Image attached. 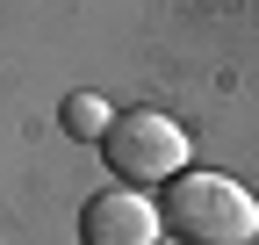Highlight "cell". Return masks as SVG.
<instances>
[{
	"mask_svg": "<svg viewBox=\"0 0 259 245\" xmlns=\"http://www.w3.org/2000/svg\"><path fill=\"white\" fill-rule=\"evenodd\" d=\"M158 224H166V238H180V245H252L259 202L231 173H194L187 166L180 180H166V195H158Z\"/></svg>",
	"mask_w": 259,
	"mask_h": 245,
	"instance_id": "1",
	"label": "cell"
},
{
	"mask_svg": "<svg viewBox=\"0 0 259 245\" xmlns=\"http://www.w3.org/2000/svg\"><path fill=\"white\" fill-rule=\"evenodd\" d=\"M101 159L115 166L122 188H166L187 173V130L158 108H122L115 130L101 137Z\"/></svg>",
	"mask_w": 259,
	"mask_h": 245,
	"instance_id": "2",
	"label": "cell"
},
{
	"mask_svg": "<svg viewBox=\"0 0 259 245\" xmlns=\"http://www.w3.org/2000/svg\"><path fill=\"white\" fill-rule=\"evenodd\" d=\"M158 202L144 188H101L79 209V238L87 245H158Z\"/></svg>",
	"mask_w": 259,
	"mask_h": 245,
	"instance_id": "3",
	"label": "cell"
},
{
	"mask_svg": "<svg viewBox=\"0 0 259 245\" xmlns=\"http://www.w3.org/2000/svg\"><path fill=\"white\" fill-rule=\"evenodd\" d=\"M58 123H65V137H79V144H101V137L115 130V108H108L101 94H65Z\"/></svg>",
	"mask_w": 259,
	"mask_h": 245,
	"instance_id": "4",
	"label": "cell"
}]
</instances>
